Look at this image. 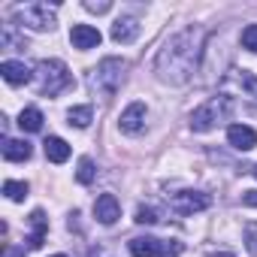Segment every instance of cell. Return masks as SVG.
<instances>
[{
    "label": "cell",
    "mask_w": 257,
    "mask_h": 257,
    "mask_svg": "<svg viewBox=\"0 0 257 257\" xmlns=\"http://www.w3.org/2000/svg\"><path fill=\"white\" fill-rule=\"evenodd\" d=\"M28 221H31V236H28V245H31V248H43L46 233H49V218H46V212H43V209H34Z\"/></svg>",
    "instance_id": "7c38bea8"
},
{
    "label": "cell",
    "mask_w": 257,
    "mask_h": 257,
    "mask_svg": "<svg viewBox=\"0 0 257 257\" xmlns=\"http://www.w3.org/2000/svg\"><path fill=\"white\" fill-rule=\"evenodd\" d=\"M137 34H140V22L131 19V16H124V19H118V22L112 25V40H115V43H134Z\"/></svg>",
    "instance_id": "4fadbf2b"
},
{
    "label": "cell",
    "mask_w": 257,
    "mask_h": 257,
    "mask_svg": "<svg viewBox=\"0 0 257 257\" xmlns=\"http://www.w3.org/2000/svg\"><path fill=\"white\" fill-rule=\"evenodd\" d=\"M203 43H206V31L200 25H191V28L179 31L176 37H170L167 46L158 52V61H155L158 79L170 82V85H185L200 67Z\"/></svg>",
    "instance_id": "6da1fadb"
},
{
    "label": "cell",
    "mask_w": 257,
    "mask_h": 257,
    "mask_svg": "<svg viewBox=\"0 0 257 257\" xmlns=\"http://www.w3.org/2000/svg\"><path fill=\"white\" fill-rule=\"evenodd\" d=\"M43 146H46V158H49L52 164H64V161L70 158V146H67L61 137H49Z\"/></svg>",
    "instance_id": "e0dca14e"
},
{
    "label": "cell",
    "mask_w": 257,
    "mask_h": 257,
    "mask_svg": "<svg viewBox=\"0 0 257 257\" xmlns=\"http://www.w3.org/2000/svg\"><path fill=\"white\" fill-rule=\"evenodd\" d=\"M124 70H127V61H121V58H103L94 70H91V76H88V85H91V91L94 94H100V97H115V91L121 88V82H124Z\"/></svg>",
    "instance_id": "7a4b0ae2"
},
{
    "label": "cell",
    "mask_w": 257,
    "mask_h": 257,
    "mask_svg": "<svg viewBox=\"0 0 257 257\" xmlns=\"http://www.w3.org/2000/svg\"><path fill=\"white\" fill-rule=\"evenodd\" d=\"M0 73H4V79L10 85H28L34 79V73H31V67L25 61H4L0 64Z\"/></svg>",
    "instance_id": "8fae6325"
},
{
    "label": "cell",
    "mask_w": 257,
    "mask_h": 257,
    "mask_svg": "<svg viewBox=\"0 0 257 257\" xmlns=\"http://www.w3.org/2000/svg\"><path fill=\"white\" fill-rule=\"evenodd\" d=\"M4 194L19 203V200L28 197V182H4Z\"/></svg>",
    "instance_id": "44dd1931"
},
{
    "label": "cell",
    "mask_w": 257,
    "mask_h": 257,
    "mask_svg": "<svg viewBox=\"0 0 257 257\" xmlns=\"http://www.w3.org/2000/svg\"><path fill=\"white\" fill-rule=\"evenodd\" d=\"M19 127H22V131H28V134H37V131H43V112H40L37 106H28V109H22V115H19Z\"/></svg>",
    "instance_id": "ac0fdd59"
},
{
    "label": "cell",
    "mask_w": 257,
    "mask_h": 257,
    "mask_svg": "<svg viewBox=\"0 0 257 257\" xmlns=\"http://www.w3.org/2000/svg\"><path fill=\"white\" fill-rule=\"evenodd\" d=\"M161 221V212L152 209V206H140L137 209V224H158Z\"/></svg>",
    "instance_id": "7402d4cb"
},
{
    "label": "cell",
    "mask_w": 257,
    "mask_h": 257,
    "mask_svg": "<svg viewBox=\"0 0 257 257\" xmlns=\"http://www.w3.org/2000/svg\"><path fill=\"white\" fill-rule=\"evenodd\" d=\"M242 46L257 55V25H248V28L242 31Z\"/></svg>",
    "instance_id": "cb8c5ba5"
},
{
    "label": "cell",
    "mask_w": 257,
    "mask_h": 257,
    "mask_svg": "<svg viewBox=\"0 0 257 257\" xmlns=\"http://www.w3.org/2000/svg\"><path fill=\"white\" fill-rule=\"evenodd\" d=\"M85 10L100 16V13H109V10H112V4H106V0H103V4H94V0H88V4H85Z\"/></svg>",
    "instance_id": "484cf974"
},
{
    "label": "cell",
    "mask_w": 257,
    "mask_h": 257,
    "mask_svg": "<svg viewBox=\"0 0 257 257\" xmlns=\"http://www.w3.org/2000/svg\"><path fill=\"white\" fill-rule=\"evenodd\" d=\"M233 109H236V103H233V97H227V94H218V97L206 100V103H203L200 109H194V115H191V131H194V134L212 131V127H218L221 121H227V118L233 115Z\"/></svg>",
    "instance_id": "3957f363"
},
{
    "label": "cell",
    "mask_w": 257,
    "mask_h": 257,
    "mask_svg": "<svg viewBox=\"0 0 257 257\" xmlns=\"http://www.w3.org/2000/svg\"><path fill=\"white\" fill-rule=\"evenodd\" d=\"M37 91L43 94V97H55V94H61L64 88H70L73 85V76H70V70H67V64L64 61H40L37 64Z\"/></svg>",
    "instance_id": "277c9868"
},
{
    "label": "cell",
    "mask_w": 257,
    "mask_h": 257,
    "mask_svg": "<svg viewBox=\"0 0 257 257\" xmlns=\"http://www.w3.org/2000/svg\"><path fill=\"white\" fill-rule=\"evenodd\" d=\"M131 254L134 257H161V239L137 236V239H131Z\"/></svg>",
    "instance_id": "5bb4252c"
},
{
    "label": "cell",
    "mask_w": 257,
    "mask_h": 257,
    "mask_svg": "<svg viewBox=\"0 0 257 257\" xmlns=\"http://www.w3.org/2000/svg\"><path fill=\"white\" fill-rule=\"evenodd\" d=\"M224 85H227V88H230V85H239L242 91H248L251 97H257V76L248 73V70H230L227 79H224Z\"/></svg>",
    "instance_id": "9a60e30c"
},
{
    "label": "cell",
    "mask_w": 257,
    "mask_h": 257,
    "mask_svg": "<svg viewBox=\"0 0 257 257\" xmlns=\"http://www.w3.org/2000/svg\"><path fill=\"white\" fill-rule=\"evenodd\" d=\"M76 179H79L82 185H91V182L97 179V167H94V161H91V158H82V161H79V170H76Z\"/></svg>",
    "instance_id": "ffe728a7"
},
{
    "label": "cell",
    "mask_w": 257,
    "mask_h": 257,
    "mask_svg": "<svg viewBox=\"0 0 257 257\" xmlns=\"http://www.w3.org/2000/svg\"><path fill=\"white\" fill-rule=\"evenodd\" d=\"M242 203L251 206V209H257V191H245V194H242Z\"/></svg>",
    "instance_id": "4316f807"
},
{
    "label": "cell",
    "mask_w": 257,
    "mask_h": 257,
    "mask_svg": "<svg viewBox=\"0 0 257 257\" xmlns=\"http://www.w3.org/2000/svg\"><path fill=\"white\" fill-rule=\"evenodd\" d=\"M227 143L236 149V152H251L257 146V134L251 131L248 124H233L227 131Z\"/></svg>",
    "instance_id": "9c48e42d"
},
{
    "label": "cell",
    "mask_w": 257,
    "mask_h": 257,
    "mask_svg": "<svg viewBox=\"0 0 257 257\" xmlns=\"http://www.w3.org/2000/svg\"><path fill=\"white\" fill-rule=\"evenodd\" d=\"M100 31L97 28H91V25H73V31H70V43L76 46V49H82V52H88V49H94V46H100Z\"/></svg>",
    "instance_id": "30bf717a"
},
{
    "label": "cell",
    "mask_w": 257,
    "mask_h": 257,
    "mask_svg": "<svg viewBox=\"0 0 257 257\" xmlns=\"http://www.w3.org/2000/svg\"><path fill=\"white\" fill-rule=\"evenodd\" d=\"M55 10L58 7H49V4H25V7H16L13 16L19 25H25L31 31H52L55 28Z\"/></svg>",
    "instance_id": "5b68a950"
},
{
    "label": "cell",
    "mask_w": 257,
    "mask_h": 257,
    "mask_svg": "<svg viewBox=\"0 0 257 257\" xmlns=\"http://www.w3.org/2000/svg\"><path fill=\"white\" fill-rule=\"evenodd\" d=\"M245 245H248V251L257 257V221L245 227Z\"/></svg>",
    "instance_id": "d4e9b609"
},
{
    "label": "cell",
    "mask_w": 257,
    "mask_h": 257,
    "mask_svg": "<svg viewBox=\"0 0 257 257\" xmlns=\"http://www.w3.org/2000/svg\"><path fill=\"white\" fill-rule=\"evenodd\" d=\"M4 257H25V248H13V245H7V248H4Z\"/></svg>",
    "instance_id": "83f0119b"
},
{
    "label": "cell",
    "mask_w": 257,
    "mask_h": 257,
    "mask_svg": "<svg viewBox=\"0 0 257 257\" xmlns=\"http://www.w3.org/2000/svg\"><path fill=\"white\" fill-rule=\"evenodd\" d=\"M209 206H212V197L203 194V191H182V194H173L170 197V209L176 215H182V218H188L194 212H203Z\"/></svg>",
    "instance_id": "8992f818"
},
{
    "label": "cell",
    "mask_w": 257,
    "mask_h": 257,
    "mask_svg": "<svg viewBox=\"0 0 257 257\" xmlns=\"http://www.w3.org/2000/svg\"><path fill=\"white\" fill-rule=\"evenodd\" d=\"M254 179H257V167H254Z\"/></svg>",
    "instance_id": "4dcf8cb0"
},
{
    "label": "cell",
    "mask_w": 257,
    "mask_h": 257,
    "mask_svg": "<svg viewBox=\"0 0 257 257\" xmlns=\"http://www.w3.org/2000/svg\"><path fill=\"white\" fill-rule=\"evenodd\" d=\"M118 127H121V134H131V137H137L143 127H146V103H131L124 112H121V118H118Z\"/></svg>",
    "instance_id": "52a82bcc"
},
{
    "label": "cell",
    "mask_w": 257,
    "mask_h": 257,
    "mask_svg": "<svg viewBox=\"0 0 257 257\" xmlns=\"http://www.w3.org/2000/svg\"><path fill=\"white\" fill-rule=\"evenodd\" d=\"M209 257H236V254H230V251H209Z\"/></svg>",
    "instance_id": "f1b7e54d"
},
{
    "label": "cell",
    "mask_w": 257,
    "mask_h": 257,
    "mask_svg": "<svg viewBox=\"0 0 257 257\" xmlns=\"http://www.w3.org/2000/svg\"><path fill=\"white\" fill-rule=\"evenodd\" d=\"M4 158L7 161H28L31 158V143H25V140H4Z\"/></svg>",
    "instance_id": "2e32d148"
},
{
    "label": "cell",
    "mask_w": 257,
    "mask_h": 257,
    "mask_svg": "<svg viewBox=\"0 0 257 257\" xmlns=\"http://www.w3.org/2000/svg\"><path fill=\"white\" fill-rule=\"evenodd\" d=\"M185 251V245L179 242V239H167V242H161V257H179Z\"/></svg>",
    "instance_id": "603a6c76"
},
{
    "label": "cell",
    "mask_w": 257,
    "mask_h": 257,
    "mask_svg": "<svg viewBox=\"0 0 257 257\" xmlns=\"http://www.w3.org/2000/svg\"><path fill=\"white\" fill-rule=\"evenodd\" d=\"M52 257H67V254H52Z\"/></svg>",
    "instance_id": "f546056e"
},
{
    "label": "cell",
    "mask_w": 257,
    "mask_h": 257,
    "mask_svg": "<svg viewBox=\"0 0 257 257\" xmlns=\"http://www.w3.org/2000/svg\"><path fill=\"white\" fill-rule=\"evenodd\" d=\"M91 115H94L91 106H73V109L67 112V118H70L67 124H70V127H88V124H91Z\"/></svg>",
    "instance_id": "d6986e66"
},
{
    "label": "cell",
    "mask_w": 257,
    "mask_h": 257,
    "mask_svg": "<svg viewBox=\"0 0 257 257\" xmlns=\"http://www.w3.org/2000/svg\"><path fill=\"white\" fill-rule=\"evenodd\" d=\"M94 218L100 224H115L121 218V206L115 200V194H100L97 203H94Z\"/></svg>",
    "instance_id": "ba28073f"
}]
</instances>
